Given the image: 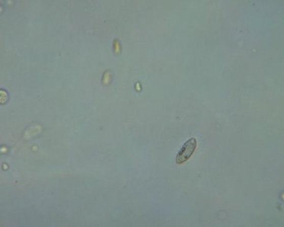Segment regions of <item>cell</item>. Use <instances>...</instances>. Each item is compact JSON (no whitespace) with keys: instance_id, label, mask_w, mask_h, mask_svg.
Listing matches in <instances>:
<instances>
[{"instance_id":"6da1fadb","label":"cell","mask_w":284,"mask_h":227,"mask_svg":"<svg viewBox=\"0 0 284 227\" xmlns=\"http://www.w3.org/2000/svg\"><path fill=\"white\" fill-rule=\"evenodd\" d=\"M197 141L196 138L193 137L188 140L177 153L176 162L177 164H183L186 162L193 155L197 149Z\"/></svg>"}]
</instances>
